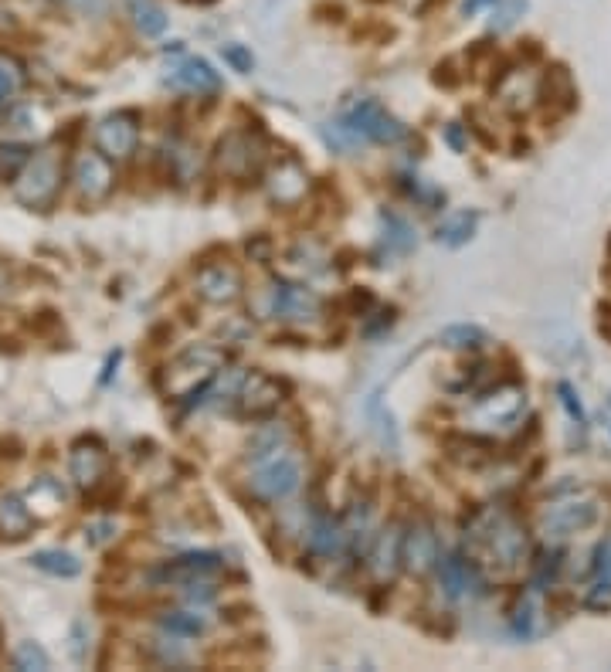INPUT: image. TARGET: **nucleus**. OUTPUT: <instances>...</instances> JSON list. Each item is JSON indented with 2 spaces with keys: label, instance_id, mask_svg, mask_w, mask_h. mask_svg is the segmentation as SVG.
Returning <instances> with one entry per match:
<instances>
[{
  "label": "nucleus",
  "instance_id": "nucleus-30",
  "mask_svg": "<svg viewBox=\"0 0 611 672\" xmlns=\"http://www.w3.org/2000/svg\"><path fill=\"white\" fill-rule=\"evenodd\" d=\"M472 231H476V214L462 211V214H455V218H449L442 228H438V238H442L445 245L459 248V245H466V241L472 238Z\"/></svg>",
  "mask_w": 611,
  "mask_h": 672
},
{
  "label": "nucleus",
  "instance_id": "nucleus-32",
  "mask_svg": "<svg viewBox=\"0 0 611 672\" xmlns=\"http://www.w3.org/2000/svg\"><path fill=\"white\" fill-rule=\"evenodd\" d=\"M133 21L143 34H160L167 28V14L157 4H150V0H133Z\"/></svg>",
  "mask_w": 611,
  "mask_h": 672
},
{
  "label": "nucleus",
  "instance_id": "nucleus-39",
  "mask_svg": "<svg viewBox=\"0 0 611 672\" xmlns=\"http://www.w3.org/2000/svg\"><path fill=\"white\" fill-rule=\"evenodd\" d=\"M17 85H21V75L17 72H11L4 62H0V102L4 99H11L14 92H17Z\"/></svg>",
  "mask_w": 611,
  "mask_h": 672
},
{
  "label": "nucleus",
  "instance_id": "nucleus-13",
  "mask_svg": "<svg viewBox=\"0 0 611 672\" xmlns=\"http://www.w3.org/2000/svg\"><path fill=\"white\" fill-rule=\"evenodd\" d=\"M442 550H438V533L432 523H411L401 533V567L411 574H428L438 567Z\"/></svg>",
  "mask_w": 611,
  "mask_h": 672
},
{
  "label": "nucleus",
  "instance_id": "nucleus-15",
  "mask_svg": "<svg viewBox=\"0 0 611 672\" xmlns=\"http://www.w3.org/2000/svg\"><path fill=\"white\" fill-rule=\"evenodd\" d=\"M265 187H269V197L279 204V208H296V204L303 201L306 191H309V174L303 170V163H299V160L286 157V160H279L269 170Z\"/></svg>",
  "mask_w": 611,
  "mask_h": 672
},
{
  "label": "nucleus",
  "instance_id": "nucleus-21",
  "mask_svg": "<svg viewBox=\"0 0 611 672\" xmlns=\"http://www.w3.org/2000/svg\"><path fill=\"white\" fill-rule=\"evenodd\" d=\"M289 448V428L272 421V425H258L248 438V462H269Z\"/></svg>",
  "mask_w": 611,
  "mask_h": 672
},
{
  "label": "nucleus",
  "instance_id": "nucleus-17",
  "mask_svg": "<svg viewBox=\"0 0 611 672\" xmlns=\"http://www.w3.org/2000/svg\"><path fill=\"white\" fill-rule=\"evenodd\" d=\"M221 571V557L218 554H184L177 560H167V564L157 571V581L163 584H194V581H208L211 574Z\"/></svg>",
  "mask_w": 611,
  "mask_h": 672
},
{
  "label": "nucleus",
  "instance_id": "nucleus-19",
  "mask_svg": "<svg viewBox=\"0 0 611 672\" xmlns=\"http://www.w3.org/2000/svg\"><path fill=\"white\" fill-rule=\"evenodd\" d=\"M367 567L377 581H391L394 571L401 567V530L394 527V523L374 537V547H370L367 554Z\"/></svg>",
  "mask_w": 611,
  "mask_h": 672
},
{
  "label": "nucleus",
  "instance_id": "nucleus-9",
  "mask_svg": "<svg viewBox=\"0 0 611 672\" xmlns=\"http://www.w3.org/2000/svg\"><path fill=\"white\" fill-rule=\"evenodd\" d=\"M231 401H235V415L242 418H269L275 408H279L282 401V384L275 381L269 374H248L238 381L235 394H231Z\"/></svg>",
  "mask_w": 611,
  "mask_h": 672
},
{
  "label": "nucleus",
  "instance_id": "nucleus-5",
  "mask_svg": "<svg viewBox=\"0 0 611 672\" xmlns=\"http://www.w3.org/2000/svg\"><path fill=\"white\" fill-rule=\"evenodd\" d=\"M595 520H598V499L588 493H578V496H564L557 499V503H550L544 516H540V530H544L550 540H564L571 537V533L588 530Z\"/></svg>",
  "mask_w": 611,
  "mask_h": 672
},
{
  "label": "nucleus",
  "instance_id": "nucleus-8",
  "mask_svg": "<svg viewBox=\"0 0 611 672\" xmlns=\"http://www.w3.org/2000/svg\"><path fill=\"white\" fill-rule=\"evenodd\" d=\"M303 482V465H299L296 455L282 452L269 462H258L255 476H252V493L269 499V503H279V499H289Z\"/></svg>",
  "mask_w": 611,
  "mask_h": 672
},
{
  "label": "nucleus",
  "instance_id": "nucleus-41",
  "mask_svg": "<svg viewBox=\"0 0 611 672\" xmlns=\"http://www.w3.org/2000/svg\"><path fill=\"white\" fill-rule=\"evenodd\" d=\"M113 530H116V527H113V523H96V527H92V530H89V544H92V547L106 544V540H109V537H113Z\"/></svg>",
  "mask_w": 611,
  "mask_h": 672
},
{
  "label": "nucleus",
  "instance_id": "nucleus-16",
  "mask_svg": "<svg viewBox=\"0 0 611 672\" xmlns=\"http://www.w3.org/2000/svg\"><path fill=\"white\" fill-rule=\"evenodd\" d=\"M68 469H72L75 486L85 489V493H92V489L106 479L109 459H106V452H102L99 442H85L82 438V442H75V448H72V462H68Z\"/></svg>",
  "mask_w": 611,
  "mask_h": 672
},
{
  "label": "nucleus",
  "instance_id": "nucleus-2",
  "mask_svg": "<svg viewBox=\"0 0 611 672\" xmlns=\"http://www.w3.org/2000/svg\"><path fill=\"white\" fill-rule=\"evenodd\" d=\"M225 367V353L218 347H211V343H197V347H187L174 364L167 367V374H163V394L174 401H184V398H194L197 391H204L214 374Z\"/></svg>",
  "mask_w": 611,
  "mask_h": 672
},
{
  "label": "nucleus",
  "instance_id": "nucleus-44",
  "mask_svg": "<svg viewBox=\"0 0 611 672\" xmlns=\"http://www.w3.org/2000/svg\"><path fill=\"white\" fill-rule=\"evenodd\" d=\"M449 143L455 150H462V136H459V126H449Z\"/></svg>",
  "mask_w": 611,
  "mask_h": 672
},
{
  "label": "nucleus",
  "instance_id": "nucleus-25",
  "mask_svg": "<svg viewBox=\"0 0 611 672\" xmlns=\"http://www.w3.org/2000/svg\"><path fill=\"white\" fill-rule=\"evenodd\" d=\"M499 99L510 112H527L537 99V85H533L530 75L523 72H510L503 82H499Z\"/></svg>",
  "mask_w": 611,
  "mask_h": 672
},
{
  "label": "nucleus",
  "instance_id": "nucleus-11",
  "mask_svg": "<svg viewBox=\"0 0 611 672\" xmlns=\"http://www.w3.org/2000/svg\"><path fill=\"white\" fill-rule=\"evenodd\" d=\"M140 143V119L136 112H113L96 126V146L109 160H129Z\"/></svg>",
  "mask_w": 611,
  "mask_h": 672
},
{
  "label": "nucleus",
  "instance_id": "nucleus-14",
  "mask_svg": "<svg viewBox=\"0 0 611 672\" xmlns=\"http://www.w3.org/2000/svg\"><path fill=\"white\" fill-rule=\"evenodd\" d=\"M242 275H238L235 265H225V262H214V265H204L201 272H197V296L204 299V303L211 306H231L242 299Z\"/></svg>",
  "mask_w": 611,
  "mask_h": 672
},
{
  "label": "nucleus",
  "instance_id": "nucleus-31",
  "mask_svg": "<svg viewBox=\"0 0 611 672\" xmlns=\"http://www.w3.org/2000/svg\"><path fill=\"white\" fill-rule=\"evenodd\" d=\"M31 160V150L24 143H4L0 146V180H17Z\"/></svg>",
  "mask_w": 611,
  "mask_h": 672
},
{
  "label": "nucleus",
  "instance_id": "nucleus-23",
  "mask_svg": "<svg viewBox=\"0 0 611 672\" xmlns=\"http://www.w3.org/2000/svg\"><path fill=\"white\" fill-rule=\"evenodd\" d=\"M309 547L320 557H337L343 547H347V533H343V523L333 520V516H316L313 527H309Z\"/></svg>",
  "mask_w": 611,
  "mask_h": 672
},
{
  "label": "nucleus",
  "instance_id": "nucleus-34",
  "mask_svg": "<svg viewBox=\"0 0 611 672\" xmlns=\"http://www.w3.org/2000/svg\"><path fill=\"white\" fill-rule=\"evenodd\" d=\"M14 666L24 672H41V669H48V656L38 642H21L14 649Z\"/></svg>",
  "mask_w": 611,
  "mask_h": 672
},
{
  "label": "nucleus",
  "instance_id": "nucleus-24",
  "mask_svg": "<svg viewBox=\"0 0 611 672\" xmlns=\"http://www.w3.org/2000/svg\"><path fill=\"white\" fill-rule=\"evenodd\" d=\"M160 625L167 635H177V639H197L211 628V615L201 608H184V611H167L160 615Z\"/></svg>",
  "mask_w": 611,
  "mask_h": 672
},
{
  "label": "nucleus",
  "instance_id": "nucleus-42",
  "mask_svg": "<svg viewBox=\"0 0 611 672\" xmlns=\"http://www.w3.org/2000/svg\"><path fill=\"white\" fill-rule=\"evenodd\" d=\"M82 14H102L106 11V0H75Z\"/></svg>",
  "mask_w": 611,
  "mask_h": 672
},
{
  "label": "nucleus",
  "instance_id": "nucleus-35",
  "mask_svg": "<svg viewBox=\"0 0 611 672\" xmlns=\"http://www.w3.org/2000/svg\"><path fill=\"white\" fill-rule=\"evenodd\" d=\"M370 530V506L357 503L354 510H350V516L343 520V533H347V544L357 547L360 540H364V533Z\"/></svg>",
  "mask_w": 611,
  "mask_h": 672
},
{
  "label": "nucleus",
  "instance_id": "nucleus-1",
  "mask_svg": "<svg viewBox=\"0 0 611 672\" xmlns=\"http://www.w3.org/2000/svg\"><path fill=\"white\" fill-rule=\"evenodd\" d=\"M466 537L476 547H483L489 560L499 564L503 571H516L527 560V530L503 510H483L469 520Z\"/></svg>",
  "mask_w": 611,
  "mask_h": 672
},
{
  "label": "nucleus",
  "instance_id": "nucleus-20",
  "mask_svg": "<svg viewBox=\"0 0 611 672\" xmlns=\"http://www.w3.org/2000/svg\"><path fill=\"white\" fill-rule=\"evenodd\" d=\"M170 82L187 92H218L221 89L218 72H214L208 62H201V58H184L180 65L170 68Z\"/></svg>",
  "mask_w": 611,
  "mask_h": 672
},
{
  "label": "nucleus",
  "instance_id": "nucleus-27",
  "mask_svg": "<svg viewBox=\"0 0 611 672\" xmlns=\"http://www.w3.org/2000/svg\"><path fill=\"white\" fill-rule=\"evenodd\" d=\"M588 601L595 608H608L611 605V537H605L598 544L595 554V577H591V594Z\"/></svg>",
  "mask_w": 611,
  "mask_h": 672
},
{
  "label": "nucleus",
  "instance_id": "nucleus-38",
  "mask_svg": "<svg viewBox=\"0 0 611 672\" xmlns=\"http://www.w3.org/2000/svg\"><path fill=\"white\" fill-rule=\"evenodd\" d=\"M153 656H157V662H180L184 659V649L180 645H170V639H153Z\"/></svg>",
  "mask_w": 611,
  "mask_h": 672
},
{
  "label": "nucleus",
  "instance_id": "nucleus-18",
  "mask_svg": "<svg viewBox=\"0 0 611 672\" xmlns=\"http://www.w3.org/2000/svg\"><path fill=\"white\" fill-rule=\"evenodd\" d=\"M438 577H442V588L449 598H466V594H479V588H483L479 567L459 554L438 560Z\"/></svg>",
  "mask_w": 611,
  "mask_h": 672
},
{
  "label": "nucleus",
  "instance_id": "nucleus-40",
  "mask_svg": "<svg viewBox=\"0 0 611 672\" xmlns=\"http://www.w3.org/2000/svg\"><path fill=\"white\" fill-rule=\"evenodd\" d=\"M225 58L238 68V72H252V55H245V51L238 48V45H228L225 48Z\"/></svg>",
  "mask_w": 611,
  "mask_h": 672
},
{
  "label": "nucleus",
  "instance_id": "nucleus-3",
  "mask_svg": "<svg viewBox=\"0 0 611 672\" xmlns=\"http://www.w3.org/2000/svg\"><path fill=\"white\" fill-rule=\"evenodd\" d=\"M62 184V160L55 150H41L28 160V167L14 180V197L24 208H48Z\"/></svg>",
  "mask_w": 611,
  "mask_h": 672
},
{
  "label": "nucleus",
  "instance_id": "nucleus-12",
  "mask_svg": "<svg viewBox=\"0 0 611 672\" xmlns=\"http://www.w3.org/2000/svg\"><path fill=\"white\" fill-rule=\"evenodd\" d=\"M323 299L313 289L299 286V282H272V316L289 323H309L320 320Z\"/></svg>",
  "mask_w": 611,
  "mask_h": 672
},
{
  "label": "nucleus",
  "instance_id": "nucleus-29",
  "mask_svg": "<svg viewBox=\"0 0 611 672\" xmlns=\"http://www.w3.org/2000/svg\"><path fill=\"white\" fill-rule=\"evenodd\" d=\"M438 343H445L449 350H476L486 343V333L476 323H455L438 333Z\"/></svg>",
  "mask_w": 611,
  "mask_h": 672
},
{
  "label": "nucleus",
  "instance_id": "nucleus-7",
  "mask_svg": "<svg viewBox=\"0 0 611 672\" xmlns=\"http://www.w3.org/2000/svg\"><path fill=\"white\" fill-rule=\"evenodd\" d=\"M343 129H347L354 140H374V143H394L404 136V126L387 112L381 102L374 99H360L354 109L343 116Z\"/></svg>",
  "mask_w": 611,
  "mask_h": 672
},
{
  "label": "nucleus",
  "instance_id": "nucleus-6",
  "mask_svg": "<svg viewBox=\"0 0 611 672\" xmlns=\"http://www.w3.org/2000/svg\"><path fill=\"white\" fill-rule=\"evenodd\" d=\"M523 408H527V391L520 384H499L472 404L469 421L479 428H510L520 421Z\"/></svg>",
  "mask_w": 611,
  "mask_h": 672
},
{
  "label": "nucleus",
  "instance_id": "nucleus-37",
  "mask_svg": "<svg viewBox=\"0 0 611 672\" xmlns=\"http://www.w3.org/2000/svg\"><path fill=\"white\" fill-rule=\"evenodd\" d=\"M557 394H561V404L567 408V415H571L578 425H584V408H581V401L574 398V391H571V384H557Z\"/></svg>",
  "mask_w": 611,
  "mask_h": 672
},
{
  "label": "nucleus",
  "instance_id": "nucleus-10",
  "mask_svg": "<svg viewBox=\"0 0 611 672\" xmlns=\"http://www.w3.org/2000/svg\"><path fill=\"white\" fill-rule=\"evenodd\" d=\"M72 184L82 201L99 204L113 194L116 170L106 153H79V157H75V167H72Z\"/></svg>",
  "mask_w": 611,
  "mask_h": 672
},
{
  "label": "nucleus",
  "instance_id": "nucleus-36",
  "mask_svg": "<svg viewBox=\"0 0 611 672\" xmlns=\"http://www.w3.org/2000/svg\"><path fill=\"white\" fill-rule=\"evenodd\" d=\"M370 415L377 421V432H381V442H391V448H398V432H394V421L391 415H381V408H377V401L370 404Z\"/></svg>",
  "mask_w": 611,
  "mask_h": 672
},
{
  "label": "nucleus",
  "instance_id": "nucleus-26",
  "mask_svg": "<svg viewBox=\"0 0 611 672\" xmlns=\"http://www.w3.org/2000/svg\"><path fill=\"white\" fill-rule=\"evenodd\" d=\"M31 520L34 513L28 510V503H24L21 496L14 493L0 496V533H7V537H24V533L31 530Z\"/></svg>",
  "mask_w": 611,
  "mask_h": 672
},
{
  "label": "nucleus",
  "instance_id": "nucleus-4",
  "mask_svg": "<svg viewBox=\"0 0 611 672\" xmlns=\"http://www.w3.org/2000/svg\"><path fill=\"white\" fill-rule=\"evenodd\" d=\"M262 163H265V143L262 136L248 133V129H231L225 140L218 143V153H214L218 174L231 180H248L262 170Z\"/></svg>",
  "mask_w": 611,
  "mask_h": 672
},
{
  "label": "nucleus",
  "instance_id": "nucleus-43",
  "mask_svg": "<svg viewBox=\"0 0 611 672\" xmlns=\"http://www.w3.org/2000/svg\"><path fill=\"white\" fill-rule=\"evenodd\" d=\"M489 4H493V0H466V4H462V14H466V17H469V14H479V11H483V7H489Z\"/></svg>",
  "mask_w": 611,
  "mask_h": 672
},
{
  "label": "nucleus",
  "instance_id": "nucleus-33",
  "mask_svg": "<svg viewBox=\"0 0 611 672\" xmlns=\"http://www.w3.org/2000/svg\"><path fill=\"white\" fill-rule=\"evenodd\" d=\"M513 632L520 635V639H533V635H537V598H533V594H523L520 608H516L513 615Z\"/></svg>",
  "mask_w": 611,
  "mask_h": 672
},
{
  "label": "nucleus",
  "instance_id": "nucleus-28",
  "mask_svg": "<svg viewBox=\"0 0 611 672\" xmlns=\"http://www.w3.org/2000/svg\"><path fill=\"white\" fill-rule=\"evenodd\" d=\"M31 560L38 571L55 574V577H75L82 571V560L75 554H68V550H38Z\"/></svg>",
  "mask_w": 611,
  "mask_h": 672
},
{
  "label": "nucleus",
  "instance_id": "nucleus-22",
  "mask_svg": "<svg viewBox=\"0 0 611 672\" xmlns=\"http://www.w3.org/2000/svg\"><path fill=\"white\" fill-rule=\"evenodd\" d=\"M24 503L38 520H51L65 506V489L55 479H34L31 489L24 493Z\"/></svg>",
  "mask_w": 611,
  "mask_h": 672
}]
</instances>
